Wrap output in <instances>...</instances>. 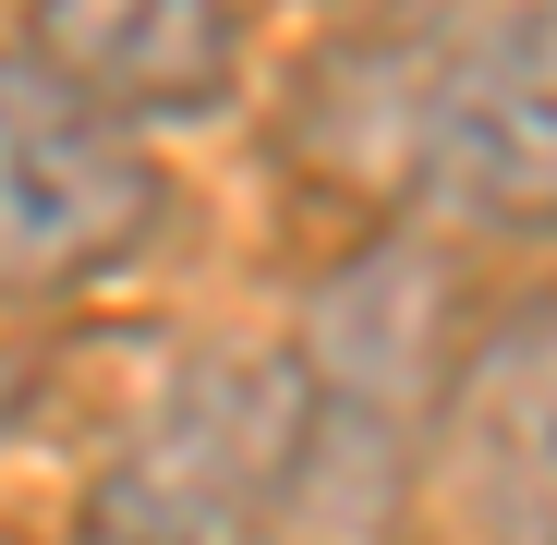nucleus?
I'll return each instance as SVG.
<instances>
[{
	"label": "nucleus",
	"mask_w": 557,
	"mask_h": 545,
	"mask_svg": "<svg viewBox=\"0 0 557 545\" xmlns=\"http://www.w3.org/2000/svg\"><path fill=\"white\" fill-rule=\"evenodd\" d=\"M557 327L545 304H509L460 363H436L412 424V497L460 545H545L557 497Z\"/></svg>",
	"instance_id": "7ed1b4c3"
},
{
	"label": "nucleus",
	"mask_w": 557,
	"mask_h": 545,
	"mask_svg": "<svg viewBox=\"0 0 557 545\" xmlns=\"http://www.w3.org/2000/svg\"><path fill=\"white\" fill-rule=\"evenodd\" d=\"M158 146L37 49H0V304H73L158 243Z\"/></svg>",
	"instance_id": "f03ea898"
},
{
	"label": "nucleus",
	"mask_w": 557,
	"mask_h": 545,
	"mask_svg": "<svg viewBox=\"0 0 557 545\" xmlns=\"http://www.w3.org/2000/svg\"><path fill=\"white\" fill-rule=\"evenodd\" d=\"M25 49L85 85L110 122L134 134H182V122H219L243 98V0H37Z\"/></svg>",
	"instance_id": "20e7f679"
},
{
	"label": "nucleus",
	"mask_w": 557,
	"mask_h": 545,
	"mask_svg": "<svg viewBox=\"0 0 557 545\" xmlns=\"http://www.w3.org/2000/svg\"><path fill=\"white\" fill-rule=\"evenodd\" d=\"M545 110H557L545 0H424L388 207H412L460 243H545V195H557Z\"/></svg>",
	"instance_id": "f257e3e1"
},
{
	"label": "nucleus",
	"mask_w": 557,
	"mask_h": 545,
	"mask_svg": "<svg viewBox=\"0 0 557 545\" xmlns=\"http://www.w3.org/2000/svg\"><path fill=\"white\" fill-rule=\"evenodd\" d=\"M243 521H219L195 485H170L158 461H110L98 485L73 497V533L61 545H231Z\"/></svg>",
	"instance_id": "423d86ee"
},
{
	"label": "nucleus",
	"mask_w": 557,
	"mask_h": 545,
	"mask_svg": "<svg viewBox=\"0 0 557 545\" xmlns=\"http://www.w3.org/2000/svg\"><path fill=\"white\" fill-rule=\"evenodd\" d=\"M292 424H304V351L219 339V351H195L158 388L134 461H158L170 485H195L219 521H255V497L278 485V461H292Z\"/></svg>",
	"instance_id": "39448f33"
}]
</instances>
